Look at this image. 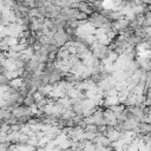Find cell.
I'll use <instances>...</instances> for the list:
<instances>
[{
    "mask_svg": "<svg viewBox=\"0 0 151 151\" xmlns=\"http://www.w3.org/2000/svg\"><path fill=\"white\" fill-rule=\"evenodd\" d=\"M61 79H63V73L58 70V67H57V70H55V71H53V72L48 73V83H50V84L58 83V81H60Z\"/></svg>",
    "mask_w": 151,
    "mask_h": 151,
    "instance_id": "1",
    "label": "cell"
},
{
    "mask_svg": "<svg viewBox=\"0 0 151 151\" xmlns=\"http://www.w3.org/2000/svg\"><path fill=\"white\" fill-rule=\"evenodd\" d=\"M77 8H78L79 11L85 12V13L88 14V15L93 12V8H92L91 4L87 2V1H80V2H78V4H77Z\"/></svg>",
    "mask_w": 151,
    "mask_h": 151,
    "instance_id": "2",
    "label": "cell"
},
{
    "mask_svg": "<svg viewBox=\"0 0 151 151\" xmlns=\"http://www.w3.org/2000/svg\"><path fill=\"white\" fill-rule=\"evenodd\" d=\"M138 130L142 133H150L151 132V125H150V123H146V122H139Z\"/></svg>",
    "mask_w": 151,
    "mask_h": 151,
    "instance_id": "3",
    "label": "cell"
},
{
    "mask_svg": "<svg viewBox=\"0 0 151 151\" xmlns=\"http://www.w3.org/2000/svg\"><path fill=\"white\" fill-rule=\"evenodd\" d=\"M34 103H35V98H34L33 93H31V92H28V93L24 97V99H22V104L26 105V106H31V105H33Z\"/></svg>",
    "mask_w": 151,
    "mask_h": 151,
    "instance_id": "4",
    "label": "cell"
},
{
    "mask_svg": "<svg viewBox=\"0 0 151 151\" xmlns=\"http://www.w3.org/2000/svg\"><path fill=\"white\" fill-rule=\"evenodd\" d=\"M105 136H106L111 142H116V140H118V139H119V137H120V132H119V131H117V130H113V131L106 132V133H105Z\"/></svg>",
    "mask_w": 151,
    "mask_h": 151,
    "instance_id": "5",
    "label": "cell"
},
{
    "mask_svg": "<svg viewBox=\"0 0 151 151\" xmlns=\"http://www.w3.org/2000/svg\"><path fill=\"white\" fill-rule=\"evenodd\" d=\"M124 107H125V106H124L123 104H120V103H117V104H113V105H111L109 109H110V110H111V111H112V112H113V113L117 116V114L122 113V111L124 110Z\"/></svg>",
    "mask_w": 151,
    "mask_h": 151,
    "instance_id": "6",
    "label": "cell"
},
{
    "mask_svg": "<svg viewBox=\"0 0 151 151\" xmlns=\"http://www.w3.org/2000/svg\"><path fill=\"white\" fill-rule=\"evenodd\" d=\"M74 19L76 20H79V21H86L88 19V14H86L85 12L83 11H77V13L74 14Z\"/></svg>",
    "mask_w": 151,
    "mask_h": 151,
    "instance_id": "7",
    "label": "cell"
},
{
    "mask_svg": "<svg viewBox=\"0 0 151 151\" xmlns=\"http://www.w3.org/2000/svg\"><path fill=\"white\" fill-rule=\"evenodd\" d=\"M44 47L46 48V51L48 53H57L60 48V47H58L57 45H53V44H46V45H44Z\"/></svg>",
    "mask_w": 151,
    "mask_h": 151,
    "instance_id": "8",
    "label": "cell"
},
{
    "mask_svg": "<svg viewBox=\"0 0 151 151\" xmlns=\"http://www.w3.org/2000/svg\"><path fill=\"white\" fill-rule=\"evenodd\" d=\"M85 131H91V132H97V125L96 124H92V123H90V124H85V126L83 127Z\"/></svg>",
    "mask_w": 151,
    "mask_h": 151,
    "instance_id": "9",
    "label": "cell"
},
{
    "mask_svg": "<svg viewBox=\"0 0 151 151\" xmlns=\"http://www.w3.org/2000/svg\"><path fill=\"white\" fill-rule=\"evenodd\" d=\"M37 11H38V17H44V18L47 17L45 5H42V6H40V7H37Z\"/></svg>",
    "mask_w": 151,
    "mask_h": 151,
    "instance_id": "10",
    "label": "cell"
},
{
    "mask_svg": "<svg viewBox=\"0 0 151 151\" xmlns=\"http://www.w3.org/2000/svg\"><path fill=\"white\" fill-rule=\"evenodd\" d=\"M28 17H31V18L38 17V11H37V7H29V8H28Z\"/></svg>",
    "mask_w": 151,
    "mask_h": 151,
    "instance_id": "11",
    "label": "cell"
},
{
    "mask_svg": "<svg viewBox=\"0 0 151 151\" xmlns=\"http://www.w3.org/2000/svg\"><path fill=\"white\" fill-rule=\"evenodd\" d=\"M0 53H1V50H0Z\"/></svg>",
    "mask_w": 151,
    "mask_h": 151,
    "instance_id": "12",
    "label": "cell"
},
{
    "mask_svg": "<svg viewBox=\"0 0 151 151\" xmlns=\"http://www.w3.org/2000/svg\"><path fill=\"white\" fill-rule=\"evenodd\" d=\"M0 65H1V63H0Z\"/></svg>",
    "mask_w": 151,
    "mask_h": 151,
    "instance_id": "13",
    "label": "cell"
}]
</instances>
